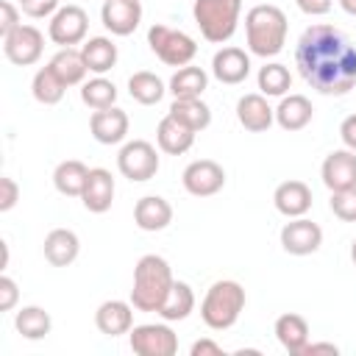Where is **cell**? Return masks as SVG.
I'll return each mask as SVG.
<instances>
[{
    "label": "cell",
    "instance_id": "6da1fadb",
    "mask_svg": "<svg viewBox=\"0 0 356 356\" xmlns=\"http://www.w3.org/2000/svg\"><path fill=\"white\" fill-rule=\"evenodd\" d=\"M295 64L320 95H348L356 86V47L334 25H312L300 33Z\"/></svg>",
    "mask_w": 356,
    "mask_h": 356
},
{
    "label": "cell",
    "instance_id": "7a4b0ae2",
    "mask_svg": "<svg viewBox=\"0 0 356 356\" xmlns=\"http://www.w3.org/2000/svg\"><path fill=\"white\" fill-rule=\"evenodd\" d=\"M175 278L167 264V259L147 253L134 267V286H131V303L139 312H159L167 300Z\"/></svg>",
    "mask_w": 356,
    "mask_h": 356
},
{
    "label": "cell",
    "instance_id": "3957f363",
    "mask_svg": "<svg viewBox=\"0 0 356 356\" xmlns=\"http://www.w3.org/2000/svg\"><path fill=\"white\" fill-rule=\"evenodd\" d=\"M245 36L253 56H261V58L278 56L286 42V14L270 3L253 6L245 14Z\"/></svg>",
    "mask_w": 356,
    "mask_h": 356
},
{
    "label": "cell",
    "instance_id": "277c9868",
    "mask_svg": "<svg viewBox=\"0 0 356 356\" xmlns=\"http://www.w3.org/2000/svg\"><path fill=\"white\" fill-rule=\"evenodd\" d=\"M245 309V289L236 281H214L200 303V317L211 331L231 328Z\"/></svg>",
    "mask_w": 356,
    "mask_h": 356
},
{
    "label": "cell",
    "instance_id": "5b68a950",
    "mask_svg": "<svg viewBox=\"0 0 356 356\" xmlns=\"http://www.w3.org/2000/svg\"><path fill=\"white\" fill-rule=\"evenodd\" d=\"M239 11H242V0H195L192 6V17L203 39L214 44H222L234 36Z\"/></svg>",
    "mask_w": 356,
    "mask_h": 356
},
{
    "label": "cell",
    "instance_id": "8992f818",
    "mask_svg": "<svg viewBox=\"0 0 356 356\" xmlns=\"http://www.w3.org/2000/svg\"><path fill=\"white\" fill-rule=\"evenodd\" d=\"M147 44L170 67H186L197 53V44H195V39L189 33L167 28V25H150Z\"/></svg>",
    "mask_w": 356,
    "mask_h": 356
},
{
    "label": "cell",
    "instance_id": "52a82bcc",
    "mask_svg": "<svg viewBox=\"0 0 356 356\" xmlns=\"http://www.w3.org/2000/svg\"><path fill=\"white\" fill-rule=\"evenodd\" d=\"M117 170L128 178V181H150L159 172V153L150 142L145 139H134L125 142L117 153Z\"/></svg>",
    "mask_w": 356,
    "mask_h": 356
},
{
    "label": "cell",
    "instance_id": "ba28073f",
    "mask_svg": "<svg viewBox=\"0 0 356 356\" xmlns=\"http://www.w3.org/2000/svg\"><path fill=\"white\" fill-rule=\"evenodd\" d=\"M131 350L139 356H172L178 353V337L167 323H145L131 328Z\"/></svg>",
    "mask_w": 356,
    "mask_h": 356
},
{
    "label": "cell",
    "instance_id": "9c48e42d",
    "mask_svg": "<svg viewBox=\"0 0 356 356\" xmlns=\"http://www.w3.org/2000/svg\"><path fill=\"white\" fill-rule=\"evenodd\" d=\"M42 50H44V36L33 25H17L11 33L3 36V53L17 67L36 64L42 58Z\"/></svg>",
    "mask_w": 356,
    "mask_h": 356
},
{
    "label": "cell",
    "instance_id": "30bf717a",
    "mask_svg": "<svg viewBox=\"0 0 356 356\" xmlns=\"http://www.w3.org/2000/svg\"><path fill=\"white\" fill-rule=\"evenodd\" d=\"M184 189L195 197H211L225 186V170L214 161V159H197L192 164H186L184 175Z\"/></svg>",
    "mask_w": 356,
    "mask_h": 356
},
{
    "label": "cell",
    "instance_id": "8fae6325",
    "mask_svg": "<svg viewBox=\"0 0 356 356\" xmlns=\"http://www.w3.org/2000/svg\"><path fill=\"white\" fill-rule=\"evenodd\" d=\"M86 28H89V17L81 6H61L50 19L47 36L61 47H72L86 39Z\"/></svg>",
    "mask_w": 356,
    "mask_h": 356
},
{
    "label": "cell",
    "instance_id": "7c38bea8",
    "mask_svg": "<svg viewBox=\"0 0 356 356\" xmlns=\"http://www.w3.org/2000/svg\"><path fill=\"white\" fill-rule=\"evenodd\" d=\"M323 245V228L306 217H292L281 228V248L292 256H309Z\"/></svg>",
    "mask_w": 356,
    "mask_h": 356
},
{
    "label": "cell",
    "instance_id": "4fadbf2b",
    "mask_svg": "<svg viewBox=\"0 0 356 356\" xmlns=\"http://www.w3.org/2000/svg\"><path fill=\"white\" fill-rule=\"evenodd\" d=\"M100 19L106 31H111L114 36H128L142 22V3L139 0H103Z\"/></svg>",
    "mask_w": 356,
    "mask_h": 356
},
{
    "label": "cell",
    "instance_id": "5bb4252c",
    "mask_svg": "<svg viewBox=\"0 0 356 356\" xmlns=\"http://www.w3.org/2000/svg\"><path fill=\"white\" fill-rule=\"evenodd\" d=\"M320 175H323V184L331 192L356 186V153L348 150V147L328 153L325 161H323V167H320Z\"/></svg>",
    "mask_w": 356,
    "mask_h": 356
},
{
    "label": "cell",
    "instance_id": "9a60e30c",
    "mask_svg": "<svg viewBox=\"0 0 356 356\" xmlns=\"http://www.w3.org/2000/svg\"><path fill=\"white\" fill-rule=\"evenodd\" d=\"M211 72L220 83L236 86L250 75V56L239 47H222L211 58Z\"/></svg>",
    "mask_w": 356,
    "mask_h": 356
},
{
    "label": "cell",
    "instance_id": "2e32d148",
    "mask_svg": "<svg viewBox=\"0 0 356 356\" xmlns=\"http://www.w3.org/2000/svg\"><path fill=\"white\" fill-rule=\"evenodd\" d=\"M95 325L106 337L131 334L134 328V303L125 300H103L95 312Z\"/></svg>",
    "mask_w": 356,
    "mask_h": 356
},
{
    "label": "cell",
    "instance_id": "e0dca14e",
    "mask_svg": "<svg viewBox=\"0 0 356 356\" xmlns=\"http://www.w3.org/2000/svg\"><path fill=\"white\" fill-rule=\"evenodd\" d=\"M81 200H83L86 211H92V214L108 211L111 200H114V178H111V172L103 170V167H92L89 178H86V186L81 192Z\"/></svg>",
    "mask_w": 356,
    "mask_h": 356
},
{
    "label": "cell",
    "instance_id": "ac0fdd59",
    "mask_svg": "<svg viewBox=\"0 0 356 356\" xmlns=\"http://www.w3.org/2000/svg\"><path fill=\"white\" fill-rule=\"evenodd\" d=\"M89 131H92V136H95L100 145H117V142H122L125 134H128V114H125L122 108H117V106L100 108V111L92 114Z\"/></svg>",
    "mask_w": 356,
    "mask_h": 356
},
{
    "label": "cell",
    "instance_id": "d6986e66",
    "mask_svg": "<svg viewBox=\"0 0 356 356\" xmlns=\"http://www.w3.org/2000/svg\"><path fill=\"white\" fill-rule=\"evenodd\" d=\"M236 120H239V125L245 131L261 134V131H267L273 125L275 108H270V103H267L264 95H245L236 103Z\"/></svg>",
    "mask_w": 356,
    "mask_h": 356
},
{
    "label": "cell",
    "instance_id": "ffe728a7",
    "mask_svg": "<svg viewBox=\"0 0 356 356\" xmlns=\"http://www.w3.org/2000/svg\"><path fill=\"white\" fill-rule=\"evenodd\" d=\"M273 203L284 217H303L312 209V189L303 181H284L275 186Z\"/></svg>",
    "mask_w": 356,
    "mask_h": 356
},
{
    "label": "cell",
    "instance_id": "44dd1931",
    "mask_svg": "<svg viewBox=\"0 0 356 356\" xmlns=\"http://www.w3.org/2000/svg\"><path fill=\"white\" fill-rule=\"evenodd\" d=\"M134 222L142 231H164L172 222V206L159 195H145L134 206Z\"/></svg>",
    "mask_w": 356,
    "mask_h": 356
},
{
    "label": "cell",
    "instance_id": "7402d4cb",
    "mask_svg": "<svg viewBox=\"0 0 356 356\" xmlns=\"http://www.w3.org/2000/svg\"><path fill=\"white\" fill-rule=\"evenodd\" d=\"M78 250H81V242H78V234L70 231V228H53L47 236H44V259L53 264V267H67L78 259Z\"/></svg>",
    "mask_w": 356,
    "mask_h": 356
},
{
    "label": "cell",
    "instance_id": "603a6c76",
    "mask_svg": "<svg viewBox=\"0 0 356 356\" xmlns=\"http://www.w3.org/2000/svg\"><path fill=\"white\" fill-rule=\"evenodd\" d=\"M156 142H159V147H161L164 153L181 156V153H186V150L195 145V131L186 128L184 122H178L172 114H167V117L159 122V128H156Z\"/></svg>",
    "mask_w": 356,
    "mask_h": 356
},
{
    "label": "cell",
    "instance_id": "cb8c5ba5",
    "mask_svg": "<svg viewBox=\"0 0 356 356\" xmlns=\"http://www.w3.org/2000/svg\"><path fill=\"white\" fill-rule=\"evenodd\" d=\"M312 117H314V108L303 95H284L275 108V122L284 131H303L312 122Z\"/></svg>",
    "mask_w": 356,
    "mask_h": 356
},
{
    "label": "cell",
    "instance_id": "d4e9b609",
    "mask_svg": "<svg viewBox=\"0 0 356 356\" xmlns=\"http://www.w3.org/2000/svg\"><path fill=\"white\" fill-rule=\"evenodd\" d=\"M275 339L281 342V348L286 353H300L309 342V323L300 314L286 312L275 320Z\"/></svg>",
    "mask_w": 356,
    "mask_h": 356
},
{
    "label": "cell",
    "instance_id": "484cf974",
    "mask_svg": "<svg viewBox=\"0 0 356 356\" xmlns=\"http://www.w3.org/2000/svg\"><path fill=\"white\" fill-rule=\"evenodd\" d=\"M81 56H83L89 72L103 75V72H108L117 64V44L108 36H92V39L83 42Z\"/></svg>",
    "mask_w": 356,
    "mask_h": 356
},
{
    "label": "cell",
    "instance_id": "4316f807",
    "mask_svg": "<svg viewBox=\"0 0 356 356\" xmlns=\"http://www.w3.org/2000/svg\"><path fill=\"white\" fill-rule=\"evenodd\" d=\"M89 178V167L78 159H67L53 170V186L67 197H81Z\"/></svg>",
    "mask_w": 356,
    "mask_h": 356
},
{
    "label": "cell",
    "instance_id": "83f0119b",
    "mask_svg": "<svg viewBox=\"0 0 356 356\" xmlns=\"http://www.w3.org/2000/svg\"><path fill=\"white\" fill-rule=\"evenodd\" d=\"M170 114L178 122H184L186 128H192L195 134L209 128V122H211V108L200 97H175L170 106Z\"/></svg>",
    "mask_w": 356,
    "mask_h": 356
},
{
    "label": "cell",
    "instance_id": "f1b7e54d",
    "mask_svg": "<svg viewBox=\"0 0 356 356\" xmlns=\"http://www.w3.org/2000/svg\"><path fill=\"white\" fill-rule=\"evenodd\" d=\"M192 309H195L192 286L186 281H175L170 295H167V300L161 303V309L156 314H161V320H167V323H175V320H186L192 314Z\"/></svg>",
    "mask_w": 356,
    "mask_h": 356
},
{
    "label": "cell",
    "instance_id": "f546056e",
    "mask_svg": "<svg viewBox=\"0 0 356 356\" xmlns=\"http://www.w3.org/2000/svg\"><path fill=\"white\" fill-rule=\"evenodd\" d=\"M50 67L58 72V78H61L67 86L83 83V78H86V72H89V67H86L81 50H75V47H61V50L50 58Z\"/></svg>",
    "mask_w": 356,
    "mask_h": 356
},
{
    "label": "cell",
    "instance_id": "4dcf8cb0",
    "mask_svg": "<svg viewBox=\"0 0 356 356\" xmlns=\"http://www.w3.org/2000/svg\"><path fill=\"white\" fill-rule=\"evenodd\" d=\"M31 92H33L36 103H42V106H56V103L64 97L67 83H64V81L58 78V72L47 64V67H42V70H36V75H33V81H31Z\"/></svg>",
    "mask_w": 356,
    "mask_h": 356
},
{
    "label": "cell",
    "instance_id": "1f68e13d",
    "mask_svg": "<svg viewBox=\"0 0 356 356\" xmlns=\"http://www.w3.org/2000/svg\"><path fill=\"white\" fill-rule=\"evenodd\" d=\"M164 92H167L164 89V81L159 75L147 72V70H139V72H134L128 78V95L136 103H142V106H156L164 97Z\"/></svg>",
    "mask_w": 356,
    "mask_h": 356
},
{
    "label": "cell",
    "instance_id": "d6a6232c",
    "mask_svg": "<svg viewBox=\"0 0 356 356\" xmlns=\"http://www.w3.org/2000/svg\"><path fill=\"white\" fill-rule=\"evenodd\" d=\"M14 328L25 337V339H44L53 328L50 314L42 306H22L14 317Z\"/></svg>",
    "mask_w": 356,
    "mask_h": 356
},
{
    "label": "cell",
    "instance_id": "836d02e7",
    "mask_svg": "<svg viewBox=\"0 0 356 356\" xmlns=\"http://www.w3.org/2000/svg\"><path fill=\"white\" fill-rule=\"evenodd\" d=\"M209 86V75L200 70V67H181L172 78H170V92L172 97H200Z\"/></svg>",
    "mask_w": 356,
    "mask_h": 356
},
{
    "label": "cell",
    "instance_id": "e575fe53",
    "mask_svg": "<svg viewBox=\"0 0 356 356\" xmlns=\"http://www.w3.org/2000/svg\"><path fill=\"white\" fill-rule=\"evenodd\" d=\"M81 100H83L89 108H95V111L111 108V106L117 103V86H114L108 78L97 75V78H92V81H86V83L81 86Z\"/></svg>",
    "mask_w": 356,
    "mask_h": 356
},
{
    "label": "cell",
    "instance_id": "d590c367",
    "mask_svg": "<svg viewBox=\"0 0 356 356\" xmlns=\"http://www.w3.org/2000/svg\"><path fill=\"white\" fill-rule=\"evenodd\" d=\"M289 86H292V75H289V70L284 64L273 61V64H264L259 70V89H261V95L284 97L289 92Z\"/></svg>",
    "mask_w": 356,
    "mask_h": 356
},
{
    "label": "cell",
    "instance_id": "8d00e7d4",
    "mask_svg": "<svg viewBox=\"0 0 356 356\" xmlns=\"http://www.w3.org/2000/svg\"><path fill=\"white\" fill-rule=\"evenodd\" d=\"M331 211L342 222H356V186L331 192Z\"/></svg>",
    "mask_w": 356,
    "mask_h": 356
},
{
    "label": "cell",
    "instance_id": "74e56055",
    "mask_svg": "<svg viewBox=\"0 0 356 356\" xmlns=\"http://www.w3.org/2000/svg\"><path fill=\"white\" fill-rule=\"evenodd\" d=\"M19 11L33 19H42L58 11V0H19Z\"/></svg>",
    "mask_w": 356,
    "mask_h": 356
},
{
    "label": "cell",
    "instance_id": "f35d334b",
    "mask_svg": "<svg viewBox=\"0 0 356 356\" xmlns=\"http://www.w3.org/2000/svg\"><path fill=\"white\" fill-rule=\"evenodd\" d=\"M19 300V289L11 275H0V312H11Z\"/></svg>",
    "mask_w": 356,
    "mask_h": 356
},
{
    "label": "cell",
    "instance_id": "ab89813d",
    "mask_svg": "<svg viewBox=\"0 0 356 356\" xmlns=\"http://www.w3.org/2000/svg\"><path fill=\"white\" fill-rule=\"evenodd\" d=\"M17 200H19V186H17V181L8 178V175H3V178H0V211H11Z\"/></svg>",
    "mask_w": 356,
    "mask_h": 356
},
{
    "label": "cell",
    "instance_id": "60d3db41",
    "mask_svg": "<svg viewBox=\"0 0 356 356\" xmlns=\"http://www.w3.org/2000/svg\"><path fill=\"white\" fill-rule=\"evenodd\" d=\"M17 25H22L17 6H14L11 0H3V3H0V33L6 36V33H11Z\"/></svg>",
    "mask_w": 356,
    "mask_h": 356
},
{
    "label": "cell",
    "instance_id": "b9f144b4",
    "mask_svg": "<svg viewBox=\"0 0 356 356\" xmlns=\"http://www.w3.org/2000/svg\"><path fill=\"white\" fill-rule=\"evenodd\" d=\"M339 139H342V145H345L348 150L356 153V114H350V117L342 120V125H339Z\"/></svg>",
    "mask_w": 356,
    "mask_h": 356
},
{
    "label": "cell",
    "instance_id": "7bdbcfd3",
    "mask_svg": "<svg viewBox=\"0 0 356 356\" xmlns=\"http://www.w3.org/2000/svg\"><path fill=\"white\" fill-rule=\"evenodd\" d=\"M295 3L309 17H320V14H328L331 11V0H295Z\"/></svg>",
    "mask_w": 356,
    "mask_h": 356
},
{
    "label": "cell",
    "instance_id": "ee69618b",
    "mask_svg": "<svg viewBox=\"0 0 356 356\" xmlns=\"http://www.w3.org/2000/svg\"><path fill=\"white\" fill-rule=\"evenodd\" d=\"M189 353H192V356H222V348H220L214 339H197Z\"/></svg>",
    "mask_w": 356,
    "mask_h": 356
},
{
    "label": "cell",
    "instance_id": "f6af8a7d",
    "mask_svg": "<svg viewBox=\"0 0 356 356\" xmlns=\"http://www.w3.org/2000/svg\"><path fill=\"white\" fill-rule=\"evenodd\" d=\"M300 353H306V356H312V353H331V356H337L339 348L334 342H306V348Z\"/></svg>",
    "mask_w": 356,
    "mask_h": 356
},
{
    "label": "cell",
    "instance_id": "bcb514c9",
    "mask_svg": "<svg viewBox=\"0 0 356 356\" xmlns=\"http://www.w3.org/2000/svg\"><path fill=\"white\" fill-rule=\"evenodd\" d=\"M339 6H342V11H345V14L356 17V0H339Z\"/></svg>",
    "mask_w": 356,
    "mask_h": 356
},
{
    "label": "cell",
    "instance_id": "7dc6e473",
    "mask_svg": "<svg viewBox=\"0 0 356 356\" xmlns=\"http://www.w3.org/2000/svg\"><path fill=\"white\" fill-rule=\"evenodd\" d=\"M350 259H353V264H356V239H353V245H350Z\"/></svg>",
    "mask_w": 356,
    "mask_h": 356
}]
</instances>
